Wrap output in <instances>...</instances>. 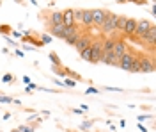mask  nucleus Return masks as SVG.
Listing matches in <instances>:
<instances>
[{
	"mask_svg": "<svg viewBox=\"0 0 156 132\" xmlns=\"http://www.w3.org/2000/svg\"><path fill=\"white\" fill-rule=\"evenodd\" d=\"M101 55H103V38L99 36L96 40H92V43H90V62L98 64Z\"/></svg>",
	"mask_w": 156,
	"mask_h": 132,
	"instance_id": "1",
	"label": "nucleus"
},
{
	"mask_svg": "<svg viewBox=\"0 0 156 132\" xmlns=\"http://www.w3.org/2000/svg\"><path fill=\"white\" fill-rule=\"evenodd\" d=\"M115 20H117V14L110 11V13H108V16L105 18V21H103V25H101V29H99V31L103 32L105 36L114 34V32H115Z\"/></svg>",
	"mask_w": 156,
	"mask_h": 132,
	"instance_id": "2",
	"label": "nucleus"
},
{
	"mask_svg": "<svg viewBox=\"0 0 156 132\" xmlns=\"http://www.w3.org/2000/svg\"><path fill=\"white\" fill-rule=\"evenodd\" d=\"M138 59H140V71L142 73H153L154 71V55L147 57L146 54H138Z\"/></svg>",
	"mask_w": 156,
	"mask_h": 132,
	"instance_id": "3",
	"label": "nucleus"
},
{
	"mask_svg": "<svg viewBox=\"0 0 156 132\" xmlns=\"http://www.w3.org/2000/svg\"><path fill=\"white\" fill-rule=\"evenodd\" d=\"M153 25H154V23H153L151 20H146V18H144V20H136V27H135V32H133L131 38H136V41H138L151 27H153Z\"/></svg>",
	"mask_w": 156,
	"mask_h": 132,
	"instance_id": "4",
	"label": "nucleus"
},
{
	"mask_svg": "<svg viewBox=\"0 0 156 132\" xmlns=\"http://www.w3.org/2000/svg\"><path fill=\"white\" fill-rule=\"evenodd\" d=\"M135 52L133 48H129V50L119 59V66L117 68H121V70H124V71H129V68H131V64H133V61H135Z\"/></svg>",
	"mask_w": 156,
	"mask_h": 132,
	"instance_id": "5",
	"label": "nucleus"
},
{
	"mask_svg": "<svg viewBox=\"0 0 156 132\" xmlns=\"http://www.w3.org/2000/svg\"><path fill=\"white\" fill-rule=\"evenodd\" d=\"M108 9H90V16H92V25L98 27V29H101V25H103V21L105 18L108 16Z\"/></svg>",
	"mask_w": 156,
	"mask_h": 132,
	"instance_id": "6",
	"label": "nucleus"
},
{
	"mask_svg": "<svg viewBox=\"0 0 156 132\" xmlns=\"http://www.w3.org/2000/svg\"><path fill=\"white\" fill-rule=\"evenodd\" d=\"M90 43H92V36H90L89 32H82V34H80V38H78V41H76V45H75V48H76V52L80 54L82 50L89 48V47H90Z\"/></svg>",
	"mask_w": 156,
	"mask_h": 132,
	"instance_id": "7",
	"label": "nucleus"
},
{
	"mask_svg": "<svg viewBox=\"0 0 156 132\" xmlns=\"http://www.w3.org/2000/svg\"><path fill=\"white\" fill-rule=\"evenodd\" d=\"M128 50H129V45H128V41L124 40V38H119V40H117V43H115V47H114V55L121 59V57H122V55H124Z\"/></svg>",
	"mask_w": 156,
	"mask_h": 132,
	"instance_id": "8",
	"label": "nucleus"
},
{
	"mask_svg": "<svg viewBox=\"0 0 156 132\" xmlns=\"http://www.w3.org/2000/svg\"><path fill=\"white\" fill-rule=\"evenodd\" d=\"M43 20L46 21V27L48 25H62V11H51Z\"/></svg>",
	"mask_w": 156,
	"mask_h": 132,
	"instance_id": "9",
	"label": "nucleus"
},
{
	"mask_svg": "<svg viewBox=\"0 0 156 132\" xmlns=\"http://www.w3.org/2000/svg\"><path fill=\"white\" fill-rule=\"evenodd\" d=\"M48 34L51 38L64 40V38H66V27H64V25H48Z\"/></svg>",
	"mask_w": 156,
	"mask_h": 132,
	"instance_id": "10",
	"label": "nucleus"
},
{
	"mask_svg": "<svg viewBox=\"0 0 156 132\" xmlns=\"http://www.w3.org/2000/svg\"><path fill=\"white\" fill-rule=\"evenodd\" d=\"M62 25H64V27H73V25H76L75 14H73V9H71V7L62 11Z\"/></svg>",
	"mask_w": 156,
	"mask_h": 132,
	"instance_id": "11",
	"label": "nucleus"
},
{
	"mask_svg": "<svg viewBox=\"0 0 156 132\" xmlns=\"http://www.w3.org/2000/svg\"><path fill=\"white\" fill-rule=\"evenodd\" d=\"M99 62L108 64V66H119V57L114 55V52H103V55H101Z\"/></svg>",
	"mask_w": 156,
	"mask_h": 132,
	"instance_id": "12",
	"label": "nucleus"
},
{
	"mask_svg": "<svg viewBox=\"0 0 156 132\" xmlns=\"http://www.w3.org/2000/svg\"><path fill=\"white\" fill-rule=\"evenodd\" d=\"M135 27H136V18H131V16H128L126 20V25H124V36L126 38H131L133 36V32H135Z\"/></svg>",
	"mask_w": 156,
	"mask_h": 132,
	"instance_id": "13",
	"label": "nucleus"
},
{
	"mask_svg": "<svg viewBox=\"0 0 156 132\" xmlns=\"http://www.w3.org/2000/svg\"><path fill=\"white\" fill-rule=\"evenodd\" d=\"M80 34H82V31H80V25H78V27L71 32L69 36H66V38H64V41L68 43L69 47H75V45H76V41H78V38H80Z\"/></svg>",
	"mask_w": 156,
	"mask_h": 132,
	"instance_id": "14",
	"label": "nucleus"
},
{
	"mask_svg": "<svg viewBox=\"0 0 156 132\" xmlns=\"http://www.w3.org/2000/svg\"><path fill=\"white\" fill-rule=\"evenodd\" d=\"M82 27H85V29H90L92 27V16H90V9H85L83 11V18H82Z\"/></svg>",
	"mask_w": 156,
	"mask_h": 132,
	"instance_id": "15",
	"label": "nucleus"
},
{
	"mask_svg": "<svg viewBox=\"0 0 156 132\" xmlns=\"http://www.w3.org/2000/svg\"><path fill=\"white\" fill-rule=\"evenodd\" d=\"M126 20H128V16H124V14H117V20H115V31L117 32H122V31H124Z\"/></svg>",
	"mask_w": 156,
	"mask_h": 132,
	"instance_id": "16",
	"label": "nucleus"
},
{
	"mask_svg": "<svg viewBox=\"0 0 156 132\" xmlns=\"http://www.w3.org/2000/svg\"><path fill=\"white\" fill-rule=\"evenodd\" d=\"M66 77H69V79H73L75 82H83L85 79L80 75V73H76V71H73L71 68H66Z\"/></svg>",
	"mask_w": 156,
	"mask_h": 132,
	"instance_id": "17",
	"label": "nucleus"
},
{
	"mask_svg": "<svg viewBox=\"0 0 156 132\" xmlns=\"http://www.w3.org/2000/svg\"><path fill=\"white\" fill-rule=\"evenodd\" d=\"M48 57L51 59V62H53V66H62V61H60V57H58L55 52H50Z\"/></svg>",
	"mask_w": 156,
	"mask_h": 132,
	"instance_id": "18",
	"label": "nucleus"
},
{
	"mask_svg": "<svg viewBox=\"0 0 156 132\" xmlns=\"http://www.w3.org/2000/svg\"><path fill=\"white\" fill-rule=\"evenodd\" d=\"M83 11L85 9H73V14H75V21H76L78 25H80V21L83 18Z\"/></svg>",
	"mask_w": 156,
	"mask_h": 132,
	"instance_id": "19",
	"label": "nucleus"
},
{
	"mask_svg": "<svg viewBox=\"0 0 156 132\" xmlns=\"http://www.w3.org/2000/svg\"><path fill=\"white\" fill-rule=\"evenodd\" d=\"M80 57H82V61L90 62V47H89V48H85V50L80 52Z\"/></svg>",
	"mask_w": 156,
	"mask_h": 132,
	"instance_id": "20",
	"label": "nucleus"
},
{
	"mask_svg": "<svg viewBox=\"0 0 156 132\" xmlns=\"http://www.w3.org/2000/svg\"><path fill=\"white\" fill-rule=\"evenodd\" d=\"M53 73H57L58 77H66V66H53Z\"/></svg>",
	"mask_w": 156,
	"mask_h": 132,
	"instance_id": "21",
	"label": "nucleus"
},
{
	"mask_svg": "<svg viewBox=\"0 0 156 132\" xmlns=\"http://www.w3.org/2000/svg\"><path fill=\"white\" fill-rule=\"evenodd\" d=\"M18 130L20 132H34L36 130V125H20Z\"/></svg>",
	"mask_w": 156,
	"mask_h": 132,
	"instance_id": "22",
	"label": "nucleus"
},
{
	"mask_svg": "<svg viewBox=\"0 0 156 132\" xmlns=\"http://www.w3.org/2000/svg\"><path fill=\"white\" fill-rule=\"evenodd\" d=\"M50 41H51V36H50L48 32H43V34H41V43H43V45H44V43L48 45Z\"/></svg>",
	"mask_w": 156,
	"mask_h": 132,
	"instance_id": "23",
	"label": "nucleus"
},
{
	"mask_svg": "<svg viewBox=\"0 0 156 132\" xmlns=\"http://www.w3.org/2000/svg\"><path fill=\"white\" fill-rule=\"evenodd\" d=\"M12 102H14V98H11L7 95H0V104H12Z\"/></svg>",
	"mask_w": 156,
	"mask_h": 132,
	"instance_id": "24",
	"label": "nucleus"
},
{
	"mask_svg": "<svg viewBox=\"0 0 156 132\" xmlns=\"http://www.w3.org/2000/svg\"><path fill=\"white\" fill-rule=\"evenodd\" d=\"M90 127H92V122H82L80 130H90Z\"/></svg>",
	"mask_w": 156,
	"mask_h": 132,
	"instance_id": "25",
	"label": "nucleus"
},
{
	"mask_svg": "<svg viewBox=\"0 0 156 132\" xmlns=\"http://www.w3.org/2000/svg\"><path fill=\"white\" fill-rule=\"evenodd\" d=\"M12 79H14V77H12V73H5V75L2 77V82H5V84H9V82H12Z\"/></svg>",
	"mask_w": 156,
	"mask_h": 132,
	"instance_id": "26",
	"label": "nucleus"
},
{
	"mask_svg": "<svg viewBox=\"0 0 156 132\" xmlns=\"http://www.w3.org/2000/svg\"><path fill=\"white\" fill-rule=\"evenodd\" d=\"M0 32L2 34H9V32H12V29H11L9 25H0Z\"/></svg>",
	"mask_w": 156,
	"mask_h": 132,
	"instance_id": "27",
	"label": "nucleus"
},
{
	"mask_svg": "<svg viewBox=\"0 0 156 132\" xmlns=\"http://www.w3.org/2000/svg\"><path fill=\"white\" fill-rule=\"evenodd\" d=\"M126 2H129V4H136V6H146V4H149L147 0H126Z\"/></svg>",
	"mask_w": 156,
	"mask_h": 132,
	"instance_id": "28",
	"label": "nucleus"
},
{
	"mask_svg": "<svg viewBox=\"0 0 156 132\" xmlns=\"http://www.w3.org/2000/svg\"><path fill=\"white\" fill-rule=\"evenodd\" d=\"M64 86H66V88H75V86H76V82L73 81V79H66Z\"/></svg>",
	"mask_w": 156,
	"mask_h": 132,
	"instance_id": "29",
	"label": "nucleus"
},
{
	"mask_svg": "<svg viewBox=\"0 0 156 132\" xmlns=\"http://www.w3.org/2000/svg\"><path fill=\"white\" fill-rule=\"evenodd\" d=\"M96 93H99V89H96V88H92V86L85 89V95H96Z\"/></svg>",
	"mask_w": 156,
	"mask_h": 132,
	"instance_id": "30",
	"label": "nucleus"
},
{
	"mask_svg": "<svg viewBox=\"0 0 156 132\" xmlns=\"http://www.w3.org/2000/svg\"><path fill=\"white\" fill-rule=\"evenodd\" d=\"M30 89H39V88H37V86H36V84H32V82H30L29 86L25 88V91H27V93H30Z\"/></svg>",
	"mask_w": 156,
	"mask_h": 132,
	"instance_id": "31",
	"label": "nucleus"
},
{
	"mask_svg": "<svg viewBox=\"0 0 156 132\" xmlns=\"http://www.w3.org/2000/svg\"><path fill=\"white\" fill-rule=\"evenodd\" d=\"M11 34H12L14 38H18V40H21V38H23V34H21V32H16V31H12Z\"/></svg>",
	"mask_w": 156,
	"mask_h": 132,
	"instance_id": "32",
	"label": "nucleus"
},
{
	"mask_svg": "<svg viewBox=\"0 0 156 132\" xmlns=\"http://www.w3.org/2000/svg\"><path fill=\"white\" fill-rule=\"evenodd\" d=\"M5 41H7V43H9V45H12V47H18V45H16V43H14V41L11 40V38H7V36H5Z\"/></svg>",
	"mask_w": 156,
	"mask_h": 132,
	"instance_id": "33",
	"label": "nucleus"
},
{
	"mask_svg": "<svg viewBox=\"0 0 156 132\" xmlns=\"http://www.w3.org/2000/svg\"><path fill=\"white\" fill-rule=\"evenodd\" d=\"M146 118H149V116H138L136 120H138V123H142V122H144V120H146Z\"/></svg>",
	"mask_w": 156,
	"mask_h": 132,
	"instance_id": "34",
	"label": "nucleus"
},
{
	"mask_svg": "<svg viewBox=\"0 0 156 132\" xmlns=\"http://www.w3.org/2000/svg\"><path fill=\"white\" fill-rule=\"evenodd\" d=\"M138 129H140V130H142V132H147V129H146V127H144V125H142V123H138Z\"/></svg>",
	"mask_w": 156,
	"mask_h": 132,
	"instance_id": "35",
	"label": "nucleus"
},
{
	"mask_svg": "<svg viewBox=\"0 0 156 132\" xmlns=\"http://www.w3.org/2000/svg\"><path fill=\"white\" fill-rule=\"evenodd\" d=\"M30 4H32V6H37V2H36V0H30Z\"/></svg>",
	"mask_w": 156,
	"mask_h": 132,
	"instance_id": "36",
	"label": "nucleus"
},
{
	"mask_svg": "<svg viewBox=\"0 0 156 132\" xmlns=\"http://www.w3.org/2000/svg\"><path fill=\"white\" fill-rule=\"evenodd\" d=\"M14 2H16V4H23V0H14Z\"/></svg>",
	"mask_w": 156,
	"mask_h": 132,
	"instance_id": "37",
	"label": "nucleus"
},
{
	"mask_svg": "<svg viewBox=\"0 0 156 132\" xmlns=\"http://www.w3.org/2000/svg\"><path fill=\"white\" fill-rule=\"evenodd\" d=\"M117 2H119V4H124V2H126V0H117Z\"/></svg>",
	"mask_w": 156,
	"mask_h": 132,
	"instance_id": "38",
	"label": "nucleus"
},
{
	"mask_svg": "<svg viewBox=\"0 0 156 132\" xmlns=\"http://www.w3.org/2000/svg\"><path fill=\"white\" fill-rule=\"evenodd\" d=\"M11 132H20V130H18V129H12V130H11Z\"/></svg>",
	"mask_w": 156,
	"mask_h": 132,
	"instance_id": "39",
	"label": "nucleus"
}]
</instances>
